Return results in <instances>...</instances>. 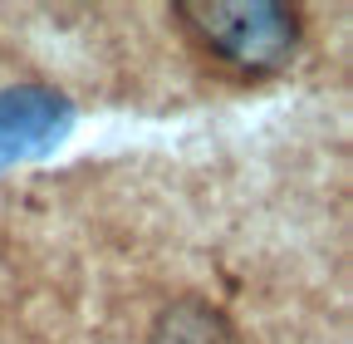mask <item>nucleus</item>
<instances>
[{
	"instance_id": "nucleus-1",
	"label": "nucleus",
	"mask_w": 353,
	"mask_h": 344,
	"mask_svg": "<svg viewBox=\"0 0 353 344\" xmlns=\"http://www.w3.org/2000/svg\"><path fill=\"white\" fill-rule=\"evenodd\" d=\"M176 20L192 45L236 74H275L299 45V10L275 0H182Z\"/></svg>"
},
{
	"instance_id": "nucleus-2",
	"label": "nucleus",
	"mask_w": 353,
	"mask_h": 344,
	"mask_svg": "<svg viewBox=\"0 0 353 344\" xmlns=\"http://www.w3.org/2000/svg\"><path fill=\"white\" fill-rule=\"evenodd\" d=\"M69 128H74V104L64 94L39 89V84L0 89V172L59 148Z\"/></svg>"
},
{
	"instance_id": "nucleus-3",
	"label": "nucleus",
	"mask_w": 353,
	"mask_h": 344,
	"mask_svg": "<svg viewBox=\"0 0 353 344\" xmlns=\"http://www.w3.org/2000/svg\"><path fill=\"white\" fill-rule=\"evenodd\" d=\"M152 344H236V329L211 300L182 295L152 320Z\"/></svg>"
}]
</instances>
